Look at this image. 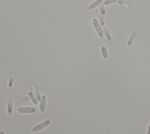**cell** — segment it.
<instances>
[{
	"mask_svg": "<svg viewBox=\"0 0 150 134\" xmlns=\"http://www.w3.org/2000/svg\"><path fill=\"white\" fill-rule=\"evenodd\" d=\"M51 121L49 120V119H46V120L38 124L37 125L34 126V127L32 128L31 131L32 132H39V131L44 130V128L47 127V126H48L49 125H51Z\"/></svg>",
	"mask_w": 150,
	"mask_h": 134,
	"instance_id": "1",
	"label": "cell"
},
{
	"mask_svg": "<svg viewBox=\"0 0 150 134\" xmlns=\"http://www.w3.org/2000/svg\"><path fill=\"white\" fill-rule=\"evenodd\" d=\"M92 24L95 30H96L97 35H98L100 38L103 37V30H102L101 25L100 24L99 21L97 20L96 18H93L92 20Z\"/></svg>",
	"mask_w": 150,
	"mask_h": 134,
	"instance_id": "2",
	"label": "cell"
},
{
	"mask_svg": "<svg viewBox=\"0 0 150 134\" xmlns=\"http://www.w3.org/2000/svg\"><path fill=\"white\" fill-rule=\"evenodd\" d=\"M18 112L20 114H34L36 112L37 109L34 107H22L18 108L17 109Z\"/></svg>",
	"mask_w": 150,
	"mask_h": 134,
	"instance_id": "3",
	"label": "cell"
},
{
	"mask_svg": "<svg viewBox=\"0 0 150 134\" xmlns=\"http://www.w3.org/2000/svg\"><path fill=\"white\" fill-rule=\"evenodd\" d=\"M138 32H139V28H138L137 27L134 28V29H133L131 34V35L129 37V39H128V41H127V46L130 47L133 44V42H134L135 38H136V37H137V35L138 34Z\"/></svg>",
	"mask_w": 150,
	"mask_h": 134,
	"instance_id": "4",
	"label": "cell"
},
{
	"mask_svg": "<svg viewBox=\"0 0 150 134\" xmlns=\"http://www.w3.org/2000/svg\"><path fill=\"white\" fill-rule=\"evenodd\" d=\"M102 30H103V32L104 34V35H105L107 43L110 45L111 47H113V43L111 42V39H112V38H111V36L110 35V32H109V31L108 30L107 28L106 27H104V26H103V27H102Z\"/></svg>",
	"mask_w": 150,
	"mask_h": 134,
	"instance_id": "5",
	"label": "cell"
},
{
	"mask_svg": "<svg viewBox=\"0 0 150 134\" xmlns=\"http://www.w3.org/2000/svg\"><path fill=\"white\" fill-rule=\"evenodd\" d=\"M46 96L45 95H43L41 98V100L40 101L39 104V110L41 112H44L46 107Z\"/></svg>",
	"mask_w": 150,
	"mask_h": 134,
	"instance_id": "6",
	"label": "cell"
},
{
	"mask_svg": "<svg viewBox=\"0 0 150 134\" xmlns=\"http://www.w3.org/2000/svg\"><path fill=\"white\" fill-rule=\"evenodd\" d=\"M31 86H32V91H33V93H34V95L35 96V97H36V98L37 99L38 101L40 102V100H41L42 96L40 95V93L39 92V91L38 90L37 88L36 87V86H35L34 84H33V83H32Z\"/></svg>",
	"mask_w": 150,
	"mask_h": 134,
	"instance_id": "7",
	"label": "cell"
},
{
	"mask_svg": "<svg viewBox=\"0 0 150 134\" xmlns=\"http://www.w3.org/2000/svg\"><path fill=\"white\" fill-rule=\"evenodd\" d=\"M7 112L9 115L13 114V100L9 99L8 101V104H7Z\"/></svg>",
	"mask_w": 150,
	"mask_h": 134,
	"instance_id": "8",
	"label": "cell"
},
{
	"mask_svg": "<svg viewBox=\"0 0 150 134\" xmlns=\"http://www.w3.org/2000/svg\"><path fill=\"white\" fill-rule=\"evenodd\" d=\"M29 97H17L14 98V100L15 103H21V102H27L29 100Z\"/></svg>",
	"mask_w": 150,
	"mask_h": 134,
	"instance_id": "9",
	"label": "cell"
},
{
	"mask_svg": "<svg viewBox=\"0 0 150 134\" xmlns=\"http://www.w3.org/2000/svg\"><path fill=\"white\" fill-rule=\"evenodd\" d=\"M103 0H96V1L93 2L92 3L89 5V6L88 7V9H89V10H91V9L95 8L97 6H98L100 4H101L102 2H103Z\"/></svg>",
	"mask_w": 150,
	"mask_h": 134,
	"instance_id": "10",
	"label": "cell"
},
{
	"mask_svg": "<svg viewBox=\"0 0 150 134\" xmlns=\"http://www.w3.org/2000/svg\"><path fill=\"white\" fill-rule=\"evenodd\" d=\"M100 51H101V54L102 57H103V58L104 59H107L108 57H109L108 51H107V49L106 47L104 46V45H102V46L101 47Z\"/></svg>",
	"mask_w": 150,
	"mask_h": 134,
	"instance_id": "11",
	"label": "cell"
},
{
	"mask_svg": "<svg viewBox=\"0 0 150 134\" xmlns=\"http://www.w3.org/2000/svg\"><path fill=\"white\" fill-rule=\"evenodd\" d=\"M28 97H29V99L31 100V101L32 102V103L35 105H38V101L37 99L36 98V97L34 94V93L32 92H29L28 93Z\"/></svg>",
	"mask_w": 150,
	"mask_h": 134,
	"instance_id": "12",
	"label": "cell"
},
{
	"mask_svg": "<svg viewBox=\"0 0 150 134\" xmlns=\"http://www.w3.org/2000/svg\"><path fill=\"white\" fill-rule=\"evenodd\" d=\"M15 74L14 72L11 73L10 76H9V80H8V86L9 88H11L13 86V83L14 82V80H15Z\"/></svg>",
	"mask_w": 150,
	"mask_h": 134,
	"instance_id": "13",
	"label": "cell"
},
{
	"mask_svg": "<svg viewBox=\"0 0 150 134\" xmlns=\"http://www.w3.org/2000/svg\"><path fill=\"white\" fill-rule=\"evenodd\" d=\"M97 18L99 19V22L100 24L102 26H104V24H105V23H104L103 15H102L101 14H100V13H97Z\"/></svg>",
	"mask_w": 150,
	"mask_h": 134,
	"instance_id": "14",
	"label": "cell"
},
{
	"mask_svg": "<svg viewBox=\"0 0 150 134\" xmlns=\"http://www.w3.org/2000/svg\"><path fill=\"white\" fill-rule=\"evenodd\" d=\"M118 4H120L121 6L123 7L124 8H127V9H129L130 8V5L129 4L127 3V2H125V1H122V0H119V1H118Z\"/></svg>",
	"mask_w": 150,
	"mask_h": 134,
	"instance_id": "15",
	"label": "cell"
},
{
	"mask_svg": "<svg viewBox=\"0 0 150 134\" xmlns=\"http://www.w3.org/2000/svg\"><path fill=\"white\" fill-rule=\"evenodd\" d=\"M99 8H100V13L102 15H105L106 14V9L104 5L103 4H101L99 5Z\"/></svg>",
	"mask_w": 150,
	"mask_h": 134,
	"instance_id": "16",
	"label": "cell"
},
{
	"mask_svg": "<svg viewBox=\"0 0 150 134\" xmlns=\"http://www.w3.org/2000/svg\"><path fill=\"white\" fill-rule=\"evenodd\" d=\"M117 2V0H105L104 1L103 4L104 5H110L113 3H116Z\"/></svg>",
	"mask_w": 150,
	"mask_h": 134,
	"instance_id": "17",
	"label": "cell"
},
{
	"mask_svg": "<svg viewBox=\"0 0 150 134\" xmlns=\"http://www.w3.org/2000/svg\"><path fill=\"white\" fill-rule=\"evenodd\" d=\"M147 134H150V124L148 125V128H147Z\"/></svg>",
	"mask_w": 150,
	"mask_h": 134,
	"instance_id": "18",
	"label": "cell"
},
{
	"mask_svg": "<svg viewBox=\"0 0 150 134\" xmlns=\"http://www.w3.org/2000/svg\"><path fill=\"white\" fill-rule=\"evenodd\" d=\"M0 134H5V132L4 131H0Z\"/></svg>",
	"mask_w": 150,
	"mask_h": 134,
	"instance_id": "19",
	"label": "cell"
}]
</instances>
